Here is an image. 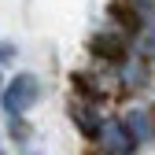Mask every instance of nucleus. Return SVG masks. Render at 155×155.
<instances>
[{
    "label": "nucleus",
    "instance_id": "nucleus-1",
    "mask_svg": "<svg viewBox=\"0 0 155 155\" xmlns=\"http://www.w3.org/2000/svg\"><path fill=\"white\" fill-rule=\"evenodd\" d=\"M33 100H37V78H33V74H18L15 81L4 89V111L15 114V118H18L22 111H30Z\"/></svg>",
    "mask_w": 155,
    "mask_h": 155
},
{
    "label": "nucleus",
    "instance_id": "nucleus-2",
    "mask_svg": "<svg viewBox=\"0 0 155 155\" xmlns=\"http://www.w3.org/2000/svg\"><path fill=\"white\" fill-rule=\"evenodd\" d=\"M100 137H104V148L111 155H129L133 144H137V140L129 137V129H122V122H104V133H100Z\"/></svg>",
    "mask_w": 155,
    "mask_h": 155
},
{
    "label": "nucleus",
    "instance_id": "nucleus-3",
    "mask_svg": "<svg viewBox=\"0 0 155 155\" xmlns=\"http://www.w3.org/2000/svg\"><path fill=\"white\" fill-rule=\"evenodd\" d=\"M89 48H92L96 55H104L107 63H126V45L118 41V37H111V33H96Z\"/></svg>",
    "mask_w": 155,
    "mask_h": 155
},
{
    "label": "nucleus",
    "instance_id": "nucleus-4",
    "mask_svg": "<svg viewBox=\"0 0 155 155\" xmlns=\"http://www.w3.org/2000/svg\"><path fill=\"white\" fill-rule=\"evenodd\" d=\"M70 118L78 122V129H81L89 140H96V137L104 133V122H96V111L85 107V104H74V107H70Z\"/></svg>",
    "mask_w": 155,
    "mask_h": 155
},
{
    "label": "nucleus",
    "instance_id": "nucleus-5",
    "mask_svg": "<svg viewBox=\"0 0 155 155\" xmlns=\"http://www.w3.org/2000/svg\"><path fill=\"white\" fill-rule=\"evenodd\" d=\"M126 129H129L133 140H144V137L155 133V126L148 122V111H129V114H126Z\"/></svg>",
    "mask_w": 155,
    "mask_h": 155
},
{
    "label": "nucleus",
    "instance_id": "nucleus-6",
    "mask_svg": "<svg viewBox=\"0 0 155 155\" xmlns=\"http://www.w3.org/2000/svg\"><path fill=\"white\" fill-rule=\"evenodd\" d=\"M111 18H114V22H122V30H133V33L140 30V15L133 11L129 4H122V0H114V4H111Z\"/></svg>",
    "mask_w": 155,
    "mask_h": 155
},
{
    "label": "nucleus",
    "instance_id": "nucleus-7",
    "mask_svg": "<svg viewBox=\"0 0 155 155\" xmlns=\"http://www.w3.org/2000/svg\"><path fill=\"white\" fill-rule=\"evenodd\" d=\"M0 89H4V85H0Z\"/></svg>",
    "mask_w": 155,
    "mask_h": 155
}]
</instances>
